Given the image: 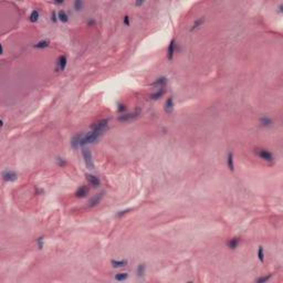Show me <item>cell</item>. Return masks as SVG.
<instances>
[{
    "label": "cell",
    "instance_id": "cell-1",
    "mask_svg": "<svg viewBox=\"0 0 283 283\" xmlns=\"http://www.w3.org/2000/svg\"><path fill=\"white\" fill-rule=\"evenodd\" d=\"M102 135V134H100V133H95V132H92L89 133V134H86V135H83L82 136V140H81V144H80V146H84V145H86V144H93L95 143L96 140L100 138V136Z\"/></svg>",
    "mask_w": 283,
    "mask_h": 283
},
{
    "label": "cell",
    "instance_id": "cell-2",
    "mask_svg": "<svg viewBox=\"0 0 283 283\" xmlns=\"http://www.w3.org/2000/svg\"><path fill=\"white\" fill-rule=\"evenodd\" d=\"M82 155H83L84 162H85V165L89 169H93L94 168V163H93V156H92V151L90 149H86V148H83L82 149Z\"/></svg>",
    "mask_w": 283,
    "mask_h": 283
},
{
    "label": "cell",
    "instance_id": "cell-3",
    "mask_svg": "<svg viewBox=\"0 0 283 283\" xmlns=\"http://www.w3.org/2000/svg\"><path fill=\"white\" fill-rule=\"evenodd\" d=\"M107 123H109V120H101V121L96 122L92 125V131L95 133L103 134V132L107 129Z\"/></svg>",
    "mask_w": 283,
    "mask_h": 283
},
{
    "label": "cell",
    "instance_id": "cell-4",
    "mask_svg": "<svg viewBox=\"0 0 283 283\" xmlns=\"http://www.w3.org/2000/svg\"><path fill=\"white\" fill-rule=\"evenodd\" d=\"M256 153L258 154V156L260 157L261 159H263L265 162H273L274 160V157L272 155L271 151H269L268 149H256Z\"/></svg>",
    "mask_w": 283,
    "mask_h": 283
},
{
    "label": "cell",
    "instance_id": "cell-5",
    "mask_svg": "<svg viewBox=\"0 0 283 283\" xmlns=\"http://www.w3.org/2000/svg\"><path fill=\"white\" fill-rule=\"evenodd\" d=\"M2 178L4 181H15L18 178V175L13 170H4L2 173Z\"/></svg>",
    "mask_w": 283,
    "mask_h": 283
},
{
    "label": "cell",
    "instance_id": "cell-6",
    "mask_svg": "<svg viewBox=\"0 0 283 283\" xmlns=\"http://www.w3.org/2000/svg\"><path fill=\"white\" fill-rule=\"evenodd\" d=\"M175 51H176V42H175V40H171L169 45H168V49H167V58H168V60L171 61L174 59Z\"/></svg>",
    "mask_w": 283,
    "mask_h": 283
},
{
    "label": "cell",
    "instance_id": "cell-7",
    "mask_svg": "<svg viewBox=\"0 0 283 283\" xmlns=\"http://www.w3.org/2000/svg\"><path fill=\"white\" fill-rule=\"evenodd\" d=\"M86 179H87V181H89V184L92 185L93 187H98V186L101 185V180H100V178H98V176H95V175L86 174Z\"/></svg>",
    "mask_w": 283,
    "mask_h": 283
},
{
    "label": "cell",
    "instance_id": "cell-8",
    "mask_svg": "<svg viewBox=\"0 0 283 283\" xmlns=\"http://www.w3.org/2000/svg\"><path fill=\"white\" fill-rule=\"evenodd\" d=\"M82 136H83V134L80 133V134H76V135H74L71 138V147L73 148V149H78V147H79L80 144H81Z\"/></svg>",
    "mask_w": 283,
    "mask_h": 283
},
{
    "label": "cell",
    "instance_id": "cell-9",
    "mask_svg": "<svg viewBox=\"0 0 283 283\" xmlns=\"http://www.w3.org/2000/svg\"><path fill=\"white\" fill-rule=\"evenodd\" d=\"M137 116H138V112H136V113L123 114V115H120L118 121L120 122H129V121H132V120H134V118H136Z\"/></svg>",
    "mask_w": 283,
    "mask_h": 283
},
{
    "label": "cell",
    "instance_id": "cell-10",
    "mask_svg": "<svg viewBox=\"0 0 283 283\" xmlns=\"http://www.w3.org/2000/svg\"><path fill=\"white\" fill-rule=\"evenodd\" d=\"M103 197H104V193H100L98 195L94 196L92 199L90 200V202H89V207L93 208V207H95V206H98V205L101 202V200L103 199Z\"/></svg>",
    "mask_w": 283,
    "mask_h": 283
},
{
    "label": "cell",
    "instance_id": "cell-11",
    "mask_svg": "<svg viewBox=\"0 0 283 283\" xmlns=\"http://www.w3.org/2000/svg\"><path fill=\"white\" fill-rule=\"evenodd\" d=\"M89 191L90 190H89L86 186H81L75 191V197L76 198H84V197H86L89 195Z\"/></svg>",
    "mask_w": 283,
    "mask_h": 283
},
{
    "label": "cell",
    "instance_id": "cell-12",
    "mask_svg": "<svg viewBox=\"0 0 283 283\" xmlns=\"http://www.w3.org/2000/svg\"><path fill=\"white\" fill-rule=\"evenodd\" d=\"M175 105H174V100L173 98H168V100L165 103V112L167 114H171L174 112Z\"/></svg>",
    "mask_w": 283,
    "mask_h": 283
},
{
    "label": "cell",
    "instance_id": "cell-13",
    "mask_svg": "<svg viewBox=\"0 0 283 283\" xmlns=\"http://www.w3.org/2000/svg\"><path fill=\"white\" fill-rule=\"evenodd\" d=\"M167 84V79L165 76H162V78H158V79L155 81L154 83L151 84V86H157L158 89H164Z\"/></svg>",
    "mask_w": 283,
    "mask_h": 283
},
{
    "label": "cell",
    "instance_id": "cell-14",
    "mask_svg": "<svg viewBox=\"0 0 283 283\" xmlns=\"http://www.w3.org/2000/svg\"><path fill=\"white\" fill-rule=\"evenodd\" d=\"M67 63H68V59L65 55H62V57L59 58L58 60V68L60 71H64L65 68H67Z\"/></svg>",
    "mask_w": 283,
    "mask_h": 283
},
{
    "label": "cell",
    "instance_id": "cell-15",
    "mask_svg": "<svg viewBox=\"0 0 283 283\" xmlns=\"http://www.w3.org/2000/svg\"><path fill=\"white\" fill-rule=\"evenodd\" d=\"M227 165H228V168L230 170L233 171L234 170V163H233V153H228V156H227Z\"/></svg>",
    "mask_w": 283,
    "mask_h": 283
},
{
    "label": "cell",
    "instance_id": "cell-16",
    "mask_svg": "<svg viewBox=\"0 0 283 283\" xmlns=\"http://www.w3.org/2000/svg\"><path fill=\"white\" fill-rule=\"evenodd\" d=\"M239 242H240V239H239V238H232V239H230L229 241L227 242V247H228L229 249H231V250H234L236 248H237V247H238Z\"/></svg>",
    "mask_w": 283,
    "mask_h": 283
},
{
    "label": "cell",
    "instance_id": "cell-17",
    "mask_svg": "<svg viewBox=\"0 0 283 283\" xmlns=\"http://www.w3.org/2000/svg\"><path fill=\"white\" fill-rule=\"evenodd\" d=\"M127 260H112L111 261V264L113 265L114 268H123V267H126L127 265Z\"/></svg>",
    "mask_w": 283,
    "mask_h": 283
},
{
    "label": "cell",
    "instance_id": "cell-18",
    "mask_svg": "<svg viewBox=\"0 0 283 283\" xmlns=\"http://www.w3.org/2000/svg\"><path fill=\"white\" fill-rule=\"evenodd\" d=\"M58 19H59V21H61V22L67 23L69 21L68 13H67L64 10H60V11L58 12Z\"/></svg>",
    "mask_w": 283,
    "mask_h": 283
},
{
    "label": "cell",
    "instance_id": "cell-19",
    "mask_svg": "<svg viewBox=\"0 0 283 283\" xmlns=\"http://www.w3.org/2000/svg\"><path fill=\"white\" fill-rule=\"evenodd\" d=\"M39 18H40V12H39L38 10H32L30 16H29V20H30L32 23H34L38 21Z\"/></svg>",
    "mask_w": 283,
    "mask_h": 283
},
{
    "label": "cell",
    "instance_id": "cell-20",
    "mask_svg": "<svg viewBox=\"0 0 283 283\" xmlns=\"http://www.w3.org/2000/svg\"><path fill=\"white\" fill-rule=\"evenodd\" d=\"M49 44H50L49 40H41V41H39L38 43H35L33 47L35 49H44L47 47H49Z\"/></svg>",
    "mask_w": 283,
    "mask_h": 283
},
{
    "label": "cell",
    "instance_id": "cell-21",
    "mask_svg": "<svg viewBox=\"0 0 283 283\" xmlns=\"http://www.w3.org/2000/svg\"><path fill=\"white\" fill-rule=\"evenodd\" d=\"M205 23V18L202 17V18H199V19H197L195 22H194V24H193V27H191V29H190V31H194V30H196V29H198L201 24H204Z\"/></svg>",
    "mask_w": 283,
    "mask_h": 283
},
{
    "label": "cell",
    "instance_id": "cell-22",
    "mask_svg": "<svg viewBox=\"0 0 283 283\" xmlns=\"http://www.w3.org/2000/svg\"><path fill=\"white\" fill-rule=\"evenodd\" d=\"M164 93H165V89H159L157 92H155L151 95V100H158L159 98H162L164 95Z\"/></svg>",
    "mask_w": 283,
    "mask_h": 283
},
{
    "label": "cell",
    "instance_id": "cell-23",
    "mask_svg": "<svg viewBox=\"0 0 283 283\" xmlns=\"http://www.w3.org/2000/svg\"><path fill=\"white\" fill-rule=\"evenodd\" d=\"M260 124L262 125V126H270V125L272 124V120L269 118L268 116H263L260 118Z\"/></svg>",
    "mask_w": 283,
    "mask_h": 283
},
{
    "label": "cell",
    "instance_id": "cell-24",
    "mask_svg": "<svg viewBox=\"0 0 283 283\" xmlns=\"http://www.w3.org/2000/svg\"><path fill=\"white\" fill-rule=\"evenodd\" d=\"M145 270H146V265L144 263H140L138 267H137V276H143L145 274Z\"/></svg>",
    "mask_w": 283,
    "mask_h": 283
},
{
    "label": "cell",
    "instance_id": "cell-25",
    "mask_svg": "<svg viewBox=\"0 0 283 283\" xmlns=\"http://www.w3.org/2000/svg\"><path fill=\"white\" fill-rule=\"evenodd\" d=\"M129 278V274L127 273H117L116 276H115V280L116 281H124V280H126Z\"/></svg>",
    "mask_w": 283,
    "mask_h": 283
},
{
    "label": "cell",
    "instance_id": "cell-26",
    "mask_svg": "<svg viewBox=\"0 0 283 283\" xmlns=\"http://www.w3.org/2000/svg\"><path fill=\"white\" fill-rule=\"evenodd\" d=\"M258 258L261 262H264V251L262 247H259V250H258Z\"/></svg>",
    "mask_w": 283,
    "mask_h": 283
},
{
    "label": "cell",
    "instance_id": "cell-27",
    "mask_svg": "<svg viewBox=\"0 0 283 283\" xmlns=\"http://www.w3.org/2000/svg\"><path fill=\"white\" fill-rule=\"evenodd\" d=\"M83 4H84V2L82 1V0H76L75 2H74V9L75 10H81L82 8H83Z\"/></svg>",
    "mask_w": 283,
    "mask_h": 283
},
{
    "label": "cell",
    "instance_id": "cell-28",
    "mask_svg": "<svg viewBox=\"0 0 283 283\" xmlns=\"http://www.w3.org/2000/svg\"><path fill=\"white\" fill-rule=\"evenodd\" d=\"M37 245H38L39 249H42V248H43V245H44V239H43V237H40V238L37 239Z\"/></svg>",
    "mask_w": 283,
    "mask_h": 283
},
{
    "label": "cell",
    "instance_id": "cell-29",
    "mask_svg": "<svg viewBox=\"0 0 283 283\" xmlns=\"http://www.w3.org/2000/svg\"><path fill=\"white\" fill-rule=\"evenodd\" d=\"M271 278V274H269V276H261V278H259V279L257 280V282L258 283H263V282H267L269 279Z\"/></svg>",
    "mask_w": 283,
    "mask_h": 283
},
{
    "label": "cell",
    "instance_id": "cell-30",
    "mask_svg": "<svg viewBox=\"0 0 283 283\" xmlns=\"http://www.w3.org/2000/svg\"><path fill=\"white\" fill-rule=\"evenodd\" d=\"M57 162H58V165H59L60 167H63V166H65V165H67V162H65V159L61 158V157H58Z\"/></svg>",
    "mask_w": 283,
    "mask_h": 283
},
{
    "label": "cell",
    "instance_id": "cell-31",
    "mask_svg": "<svg viewBox=\"0 0 283 283\" xmlns=\"http://www.w3.org/2000/svg\"><path fill=\"white\" fill-rule=\"evenodd\" d=\"M133 209L132 208H129V209H126V210H123V211H120L118 214H117V217H122V216L126 215V214H129V211H132Z\"/></svg>",
    "mask_w": 283,
    "mask_h": 283
},
{
    "label": "cell",
    "instance_id": "cell-32",
    "mask_svg": "<svg viewBox=\"0 0 283 283\" xmlns=\"http://www.w3.org/2000/svg\"><path fill=\"white\" fill-rule=\"evenodd\" d=\"M51 20H52L53 22H57L58 20H59V19H58V15L54 11H53L52 15H51Z\"/></svg>",
    "mask_w": 283,
    "mask_h": 283
},
{
    "label": "cell",
    "instance_id": "cell-33",
    "mask_svg": "<svg viewBox=\"0 0 283 283\" xmlns=\"http://www.w3.org/2000/svg\"><path fill=\"white\" fill-rule=\"evenodd\" d=\"M125 111H126V106L123 105V104H120V105H118V112H120V113H123Z\"/></svg>",
    "mask_w": 283,
    "mask_h": 283
},
{
    "label": "cell",
    "instance_id": "cell-34",
    "mask_svg": "<svg viewBox=\"0 0 283 283\" xmlns=\"http://www.w3.org/2000/svg\"><path fill=\"white\" fill-rule=\"evenodd\" d=\"M124 23L126 26H129V16H125L124 17Z\"/></svg>",
    "mask_w": 283,
    "mask_h": 283
},
{
    "label": "cell",
    "instance_id": "cell-35",
    "mask_svg": "<svg viewBox=\"0 0 283 283\" xmlns=\"http://www.w3.org/2000/svg\"><path fill=\"white\" fill-rule=\"evenodd\" d=\"M144 2H145V1H136V2H135V6H137V7H140V6H143Z\"/></svg>",
    "mask_w": 283,
    "mask_h": 283
},
{
    "label": "cell",
    "instance_id": "cell-36",
    "mask_svg": "<svg viewBox=\"0 0 283 283\" xmlns=\"http://www.w3.org/2000/svg\"><path fill=\"white\" fill-rule=\"evenodd\" d=\"M54 4H64V1H63V0H61V1H54Z\"/></svg>",
    "mask_w": 283,
    "mask_h": 283
}]
</instances>
